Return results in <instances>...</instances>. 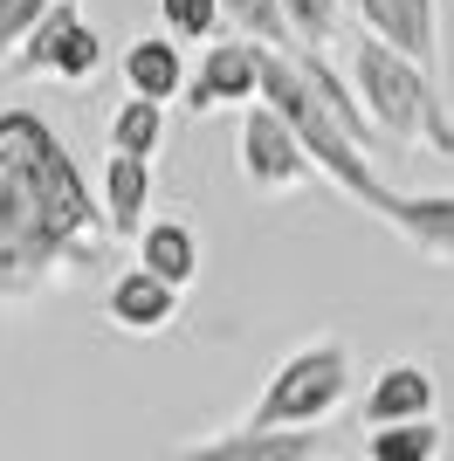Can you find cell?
Here are the masks:
<instances>
[{"label":"cell","mask_w":454,"mask_h":461,"mask_svg":"<svg viewBox=\"0 0 454 461\" xmlns=\"http://www.w3.org/2000/svg\"><path fill=\"white\" fill-rule=\"evenodd\" d=\"M117 234L76 173L56 124L28 104L0 111V296L83 283L111 262Z\"/></svg>","instance_id":"1"},{"label":"cell","mask_w":454,"mask_h":461,"mask_svg":"<svg viewBox=\"0 0 454 461\" xmlns=\"http://www.w3.org/2000/svg\"><path fill=\"white\" fill-rule=\"evenodd\" d=\"M344 69H351L365 111H372V124L386 138L427 145L434 158H454V111L440 104V83L427 77V69H413V62L399 56V49H386L378 35L351 41V62H344Z\"/></svg>","instance_id":"2"},{"label":"cell","mask_w":454,"mask_h":461,"mask_svg":"<svg viewBox=\"0 0 454 461\" xmlns=\"http://www.w3.org/2000/svg\"><path fill=\"white\" fill-rule=\"evenodd\" d=\"M351 393V345L344 338H310L276 366V379L262 385V400L248 406L241 427L262 434H317Z\"/></svg>","instance_id":"3"},{"label":"cell","mask_w":454,"mask_h":461,"mask_svg":"<svg viewBox=\"0 0 454 461\" xmlns=\"http://www.w3.org/2000/svg\"><path fill=\"white\" fill-rule=\"evenodd\" d=\"M234 166H241L248 193H262V200H283V193H296L303 179L317 173L310 152L296 145V131H289L268 104L241 111V124H234Z\"/></svg>","instance_id":"4"},{"label":"cell","mask_w":454,"mask_h":461,"mask_svg":"<svg viewBox=\"0 0 454 461\" xmlns=\"http://www.w3.org/2000/svg\"><path fill=\"white\" fill-rule=\"evenodd\" d=\"M28 77H49V83H96L104 69V35H96V21L76 7V0H56L49 21H41V35L28 41V56H21Z\"/></svg>","instance_id":"5"},{"label":"cell","mask_w":454,"mask_h":461,"mask_svg":"<svg viewBox=\"0 0 454 461\" xmlns=\"http://www.w3.org/2000/svg\"><path fill=\"white\" fill-rule=\"evenodd\" d=\"M255 111L262 104V41H241V35H221L200 56V77L186 83V111L193 117H213V111Z\"/></svg>","instance_id":"6"},{"label":"cell","mask_w":454,"mask_h":461,"mask_svg":"<svg viewBox=\"0 0 454 461\" xmlns=\"http://www.w3.org/2000/svg\"><path fill=\"white\" fill-rule=\"evenodd\" d=\"M365 14V35H378L386 49L427 69L440 83V0H359Z\"/></svg>","instance_id":"7"},{"label":"cell","mask_w":454,"mask_h":461,"mask_svg":"<svg viewBox=\"0 0 454 461\" xmlns=\"http://www.w3.org/2000/svg\"><path fill=\"white\" fill-rule=\"evenodd\" d=\"M303 69V83H310V96H317L323 111L338 117V131L351 138V145H359L365 158L378 152V145H386V131H378L372 124V111H365V96H359V83H351V69H338V62L323 56V49H296V56H289Z\"/></svg>","instance_id":"8"},{"label":"cell","mask_w":454,"mask_h":461,"mask_svg":"<svg viewBox=\"0 0 454 461\" xmlns=\"http://www.w3.org/2000/svg\"><path fill=\"white\" fill-rule=\"evenodd\" d=\"M440 385L427 366H386L365 393V427L386 434V427H413V420H440Z\"/></svg>","instance_id":"9"},{"label":"cell","mask_w":454,"mask_h":461,"mask_svg":"<svg viewBox=\"0 0 454 461\" xmlns=\"http://www.w3.org/2000/svg\"><path fill=\"white\" fill-rule=\"evenodd\" d=\"M323 455V427L317 434H262V427H227L213 441H186L166 461H317Z\"/></svg>","instance_id":"10"},{"label":"cell","mask_w":454,"mask_h":461,"mask_svg":"<svg viewBox=\"0 0 454 461\" xmlns=\"http://www.w3.org/2000/svg\"><path fill=\"white\" fill-rule=\"evenodd\" d=\"M117 77H124V96H145V104H186V62H179V41L172 35H145L124 49V62H117Z\"/></svg>","instance_id":"11"},{"label":"cell","mask_w":454,"mask_h":461,"mask_svg":"<svg viewBox=\"0 0 454 461\" xmlns=\"http://www.w3.org/2000/svg\"><path fill=\"white\" fill-rule=\"evenodd\" d=\"M104 310H111V324H124V330H166L172 317H179V289L159 283L151 269H124V276H111Z\"/></svg>","instance_id":"12"},{"label":"cell","mask_w":454,"mask_h":461,"mask_svg":"<svg viewBox=\"0 0 454 461\" xmlns=\"http://www.w3.org/2000/svg\"><path fill=\"white\" fill-rule=\"evenodd\" d=\"M145 207H151V166H145V158L111 152V158H104V221H111L117 241H138V234L151 228Z\"/></svg>","instance_id":"13"},{"label":"cell","mask_w":454,"mask_h":461,"mask_svg":"<svg viewBox=\"0 0 454 461\" xmlns=\"http://www.w3.org/2000/svg\"><path fill=\"white\" fill-rule=\"evenodd\" d=\"M200 262H207V255H200V228H193V221H151L145 234H138V269H151L159 276V283H172V289H186L193 276H200Z\"/></svg>","instance_id":"14"},{"label":"cell","mask_w":454,"mask_h":461,"mask_svg":"<svg viewBox=\"0 0 454 461\" xmlns=\"http://www.w3.org/2000/svg\"><path fill=\"white\" fill-rule=\"evenodd\" d=\"M111 152H124V158H159L166 152V111L159 104H145V96H124L111 111Z\"/></svg>","instance_id":"15"},{"label":"cell","mask_w":454,"mask_h":461,"mask_svg":"<svg viewBox=\"0 0 454 461\" xmlns=\"http://www.w3.org/2000/svg\"><path fill=\"white\" fill-rule=\"evenodd\" d=\"M221 14H227V35L262 41V49H276V56H296V35H289L283 0H221Z\"/></svg>","instance_id":"16"},{"label":"cell","mask_w":454,"mask_h":461,"mask_svg":"<svg viewBox=\"0 0 454 461\" xmlns=\"http://www.w3.org/2000/svg\"><path fill=\"white\" fill-rule=\"evenodd\" d=\"M440 447H448V427H440V420H413V427L365 434V461H440Z\"/></svg>","instance_id":"17"},{"label":"cell","mask_w":454,"mask_h":461,"mask_svg":"<svg viewBox=\"0 0 454 461\" xmlns=\"http://www.w3.org/2000/svg\"><path fill=\"white\" fill-rule=\"evenodd\" d=\"M159 21L172 28V41H221L227 35V14H221V0H159Z\"/></svg>","instance_id":"18"},{"label":"cell","mask_w":454,"mask_h":461,"mask_svg":"<svg viewBox=\"0 0 454 461\" xmlns=\"http://www.w3.org/2000/svg\"><path fill=\"white\" fill-rule=\"evenodd\" d=\"M49 7H56V0H0V69L28 56V41L41 35Z\"/></svg>","instance_id":"19"},{"label":"cell","mask_w":454,"mask_h":461,"mask_svg":"<svg viewBox=\"0 0 454 461\" xmlns=\"http://www.w3.org/2000/svg\"><path fill=\"white\" fill-rule=\"evenodd\" d=\"M283 14H289L296 49H331V41H338V21H344V0H283Z\"/></svg>","instance_id":"20"}]
</instances>
